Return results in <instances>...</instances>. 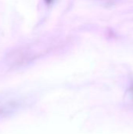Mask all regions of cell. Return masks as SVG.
I'll return each instance as SVG.
<instances>
[{"label": "cell", "mask_w": 133, "mask_h": 134, "mask_svg": "<svg viewBox=\"0 0 133 134\" xmlns=\"http://www.w3.org/2000/svg\"><path fill=\"white\" fill-rule=\"evenodd\" d=\"M53 0H45V2L47 4H50V3H52V2H53Z\"/></svg>", "instance_id": "cell-1"}]
</instances>
